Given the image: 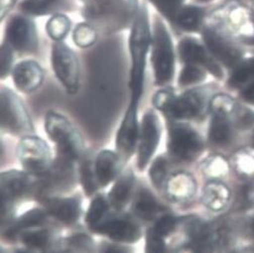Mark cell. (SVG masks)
<instances>
[{
    "label": "cell",
    "instance_id": "obj_1",
    "mask_svg": "<svg viewBox=\"0 0 254 253\" xmlns=\"http://www.w3.org/2000/svg\"><path fill=\"white\" fill-rule=\"evenodd\" d=\"M152 27L146 5L139 10L131 24L128 38V50L130 56L129 90L130 97L141 99L144 91L145 70L147 56L151 46Z\"/></svg>",
    "mask_w": 254,
    "mask_h": 253
},
{
    "label": "cell",
    "instance_id": "obj_2",
    "mask_svg": "<svg viewBox=\"0 0 254 253\" xmlns=\"http://www.w3.org/2000/svg\"><path fill=\"white\" fill-rule=\"evenodd\" d=\"M85 3L87 20L110 33L131 25L139 10L137 0H89Z\"/></svg>",
    "mask_w": 254,
    "mask_h": 253
},
{
    "label": "cell",
    "instance_id": "obj_3",
    "mask_svg": "<svg viewBox=\"0 0 254 253\" xmlns=\"http://www.w3.org/2000/svg\"><path fill=\"white\" fill-rule=\"evenodd\" d=\"M150 63L155 85L166 87L173 82L176 72V51L170 30L160 16L153 20Z\"/></svg>",
    "mask_w": 254,
    "mask_h": 253
},
{
    "label": "cell",
    "instance_id": "obj_4",
    "mask_svg": "<svg viewBox=\"0 0 254 253\" xmlns=\"http://www.w3.org/2000/svg\"><path fill=\"white\" fill-rule=\"evenodd\" d=\"M45 129L57 144L59 157L70 162L80 159L84 151V141L70 120L56 111H49L45 118Z\"/></svg>",
    "mask_w": 254,
    "mask_h": 253
},
{
    "label": "cell",
    "instance_id": "obj_5",
    "mask_svg": "<svg viewBox=\"0 0 254 253\" xmlns=\"http://www.w3.org/2000/svg\"><path fill=\"white\" fill-rule=\"evenodd\" d=\"M200 134L190 125L181 121L172 122L168 128V150L174 159L190 163L197 160L203 151Z\"/></svg>",
    "mask_w": 254,
    "mask_h": 253
},
{
    "label": "cell",
    "instance_id": "obj_6",
    "mask_svg": "<svg viewBox=\"0 0 254 253\" xmlns=\"http://www.w3.org/2000/svg\"><path fill=\"white\" fill-rule=\"evenodd\" d=\"M55 76L69 94H76L80 88V63L76 53L65 43L54 42L51 55Z\"/></svg>",
    "mask_w": 254,
    "mask_h": 253
},
{
    "label": "cell",
    "instance_id": "obj_7",
    "mask_svg": "<svg viewBox=\"0 0 254 253\" xmlns=\"http://www.w3.org/2000/svg\"><path fill=\"white\" fill-rule=\"evenodd\" d=\"M1 126L14 135H28L34 131V125L24 103L9 88L1 89Z\"/></svg>",
    "mask_w": 254,
    "mask_h": 253
},
{
    "label": "cell",
    "instance_id": "obj_8",
    "mask_svg": "<svg viewBox=\"0 0 254 253\" xmlns=\"http://www.w3.org/2000/svg\"><path fill=\"white\" fill-rule=\"evenodd\" d=\"M4 42L19 55L36 54L40 45L36 23L25 14L12 16L5 26Z\"/></svg>",
    "mask_w": 254,
    "mask_h": 253
},
{
    "label": "cell",
    "instance_id": "obj_9",
    "mask_svg": "<svg viewBox=\"0 0 254 253\" xmlns=\"http://www.w3.org/2000/svg\"><path fill=\"white\" fill-rule=\"evenodd\" d=\"M16 151L22 168L29 174H45L51 167V148L41 137L24 135L18 142Z\"/></svg>",
    "mask_w": 254,
    "mask_h": 253
},
{
    "label": "cell",
    "instance_id": "obj_10",
    "mask_svg": "<svg viewBox=\"0 0 254 253\" xmlns=\"http://www.w3.org/2000/svg\"><path fill=\"white\" fill-rule=\"evenodd\" d=\"M206 107L204 88L190 89L182 94H173L164 114L178 121L190 120L200 117Z\"/></svg>",
    "mask_w": 254,
    "mask_h": 253
},
{
    "label": "cell",
    "instance_id": "obj_11",
    "mask_svg": "<svg viewBox=\"0 0 254 253\" xmlns=\"http://www.w3.org/2000/svg\"><path fill=\"white\" fill-rule=\"evenodd\" d=\"M161 123L157 115L148 110L142 117L137 142L136 167L143 171L150 163L161 141Z\"/></svg>",
    "mask_w": 254,
    "mask_h": 253
},
{
    "label": "cell",
    "instance_id": "obj_12",
    "mask_svg": "<svg viewBox=\"0 0 254 253\" xmlns=\"http://www.w3.org/2000/svg\"><path fill=\"white\" fill-rule=\"evenodd\" d=\"M178 55L184 65L201 67L217 78H222L223 76L221 67L208 48L195 38L184 37L179 42Z\"/></svg>",
    "mask_w": 254,
    "mask_h": 253
},
{
    "label": "cell",
    "instance_id": "obj_13",
    "mask_svg": "<svg viewBox=\"0 0 254 253\" xmlns=\"http://www.w3.org/2000/svg\"><path fill=\"white\" fill-rule=\"evenodd\" d=\"M206 47L213 57L227 67L236 66L242 56L239 48L218 26H207L203 30Z\"/></svg>",
    "mask_w": 254,
    "mask_h": 253
},
{
    "label": "cell",
    "instance_id": "obj_14",
    "mask_svg": "<svg viewBox=\"0 0 254 253\" xmlns=\"http://www.w3.org/2000/svg\"><path fill=\"white\" fill-rule=\"evenodd\" d=\"M93 231L105 235L111 240L123 243H135L141 237L139 226L126 218L106 219L100 225L95 227Z\"/></svg>",
    "mask_w": 254,
    "mask_h": 253
},
{
    "label": "cell",
    "instance_id": "obj_15",
    "mask_svg": "<svg viewBox=\"0 0 254 253\" xmlns=\"http://www.w3.org/2000/svg\"><path fill=\"white\" fill-rule=\"evenodd\" d=\"M14 86L22 93L38 90L45 80L42 66L34 60H23L13 67L11 72Z\"/></svg>",
    "mask_w": 254,
    "mask_h": 253
},
{
    "label": "cell",
    "instance_id": "obj_16",
    "mask_svg": "<svg viewBox=\"0 0 254 253\" xmlns=\"http://www.w3.org/2000/svg\"><path fill=\"white\" fill-rule=\"evenodd\" d=\"M33 185L26 173L8 171L1 175V206L12 207V203L25 195Z\"/></svg>",
    "mask_w": 254,
    "mask_h": 253
},
{
    "label": "cell",
    "instance_id": "obj_17",
    "mask_svg": "<svg viewBox=\"0 0 254 253\" xmlns=\"http://www.w3.org/2000/svg\"><path fill=\"white\" fill-rule=\"evenodd\" d=\"M166 194L175 203H185L192 199L197 191V183L194 177L186 172L172 175L166 183Z\"/></svg>",
    "mask_w": 254,
    "mask_h": 253
},
{
    "label": "cell",
    "instance_id": "obj_18",
    "mask_svg": "<svg viewBox=\"0 0 254 253\" xmlns=\"http://www.w3.org/2000/svg\"><path fill=\"white\" fill-rule=\"evenodd\" d=\"M122 161L118 152L106 149L98 153L94 162V170L99 187H106L118 178Z\"/></svg>",
    "mask_w": 254,
    "mask_h": 253
},
{
    "label": "cell",
    "instance_id": "obj_19",
    "mask_svg": "<svg viewBox=\"0 0 254 253\" xmlns=\"http://www.w3.org/2000/svg\"><path fill=\"white\" fill-rule=\"evenodd\" d=\"M72 163L59 157L58 161L44 174V188L49 191L70 188L75 180Z\"/></svg>",
    "mask_w": 254,
    "mask_h": 253
},
{
    "label": "cell",
    "instance_id": "obj_20",
    "mask_svg": "<svg viewBox=\"0 0 254 253\" xmlns=\"http://www.w3.org/2000/svg\"><path fill=\"white\" fill-rule=\"evenodd\" d=\"M48 213L65 225H73L79 220L82 212L81 202L77 198L52 199L48 203Z\"/></svg>",
    "mask_w": 254,
    "mask_h": 253
},
{
    "label": "cell",
    "instance_id": "obj_21",
    "mask_svg": "<svg viewBox=\"0 0 254 253\" xmlns=\"http://www.w3.org/2000/svg\"><path fill=\"white\" fill-rule=\"evenodd\" d=\"M135 179L132 172L129 171L122 175L115 182L114 186L111 188L109 192L108 201L110 207H112L116 211L123 210L131 199Z\"/></svg>",
    "mask_w": 254,
    "mask_h": 253
},
{
    "label": "cell",
    "instance_id": "obj_22",
    "mask_svg": "<svg viewBox=\"0 0 254 253\" xmlns=\"http://www.w3.org/2000/svg\"><path fill=\"white\" fill-rule=\"evenodd\" d=\"M227 20L232 30L243 42L254 45V21L245 7H233L227 14Z\"/></svg>",
    "mask_w": 254,
    "mask_h": 253
},
{
    "label": "cell",
    "instance_id": "obj_23",
    "mask_svg": "<svg viewBox=\"0 0 254 253\" xmlns=\"http://www.w3.org/2000/svg\"><path fill=\"white\" fill-rule=\"evenodd\" d=\"M230 198L229 188L219 181L209 182L203 190L202 202L209 210L214 212L223 210L228 205Z\"/></svg>",
    "mask_w": 254,
    "mask_h": 253
},
{
    "label": "cell",
    "instance_id": "obj_24",
    "mask_svg": "<svg viewBox=\"0 0 254 253\" xmlns=\"http://www.w3.org/2000/svg\"><path fill=\"white\" fill-rule=\"evenodd\" d=\"M132 209L137 217L145 221H151L158 218L166 210L147 189L139 190L135 196Z\"/></svg>",
    "mask_w": 254,
    "mask_h": 253
},
{
    "label": "cell",
    "instance_id": "obj_25",
    "mask_svg": "<svg viewBox=\"0 0 254 253\" xmlns=\"http://www.w3.org/2000/svg\"><path fill=\"white\" fill-rule=\"evenodd\" d=\"M205 11L196 5H184L176 14L172 23L187 33H196L203 25Z\"/></svg>",
    "mask_w": 254,
    "mask_h": 253
},
{
    "label": "cell",
    "instance_id": "obj_26",
    "mask_svg": "<svg viewBox=\"0 0 254 253\" xmlns=\"http://www.w3.org/2000/svg\"><path fill=\"white\" fill-rule=\"evenodd\" d=\"M47 219V213L41 209H33L25 212L17 220H14L6 230V238L12 239L27 229L42 226Z\"/></svg>",
    "mask_w": 254,
    "mask_h": 253
},
{
    "label": "cell",
    "instance_id": "obj_27",
    "mask_svg": "<svg viewBox=\"0 0 254 253\" xmlns=\"http://www.w3.org/2000/svg\"><path fill=\"white\" fill-rule=\"evenodd\" d=\"M64 0H21L19 9L22 14L27 16H44L53 12L57 13V9L61 7Z\"/></svg>",
    "mask_w": 254,
    "mask_h": 253
},
{
    "label": "cell",
    "instance_id": "obj_28",
    "mask_svg": "<svg viewBox=\"0 0 254 253\" xmlns=\"http://www.w3.org/2000/svg\"><path fill=\"white\" fill-rule=\"evenodd\" d=\"M209 137L211 142L218 146H224L230 142L232 131L227 117L213 115L209 128Z\"/></svg>",
    "mask_w": 254,
    "mask_h": 253
},
{
    "label": "cell",
    "instance_id": "obj_29",
    "mask_svg": "<svg viewBox=\"0 0 254 253\" xmlns=\"http://www.w3.org/2000/svg\"><path fill=\"white\" fill-rule=\"evenodd\" d=\"M18 237L27 248L40 250L48 247L52 243L53 233L51 230L39 226L21 232Z\"/></svg>",
    "mask_w": 254,
    "mask_h": 253
},
{
    "label": "cell",
    "instance_id": "obj_30",
    "mask_svg": "<svg viewBox=\"0 0 254 253\" xmlns=\"http://www.w3.org/2000/svg\"><path fill=\"white\" fill-rule=\"evenodd\" d=\"M72 28L71 19L64 13H54L46 23V31L54 42H62L67 38Z\"/></svg>",
    "mask_w": 254,
    "mask_h": 253
},
{
    "label": "cell",
    "instance_id": "obj_31",
    "mask_svg": "<svg viewBox=\"0 0 254 253\" xmlns=\"http://www.w3.org/2000/svg\"><path fill=\"white\" fill-rule=\"evenodd\" d=\"M110 204L103 196L98 195L93 199L86 214L85 222L93 230L106 220Z\"/></svg>",
    "mask_w": 254,
    "mask_h": 253
},
{
    "label": "cell",
    "instance_id": "obj_32",
    "mask_svg": "<svg viewBox=\"0 0 254 253\" xmlns=\"http://www.w3.org/2000/svg\"><path fill=\"white\" fill-rule=\"evenodd\" d=\"M97 28L89 21L78 23L73 30V41L78 48L88 49L97 42Z\"/></svg>",
    "mask_w": 254,
    "mask_h": 253
},
{
    "label": "cell",
    "instance_id": "obj_33",
    "mask_svg": "<svg viewBox=\"0 0 254 253\" xmlns=\"http://www.w3.org/2000/svg\"><path fill=\"white\" fill-rule=\"evenodd\" d=\"M239 106L236 102L227 95L219 94L210 100L209 109L213 115H222L229 118V116L236 113Z\"/></svg>",
    "mask_w": 254,
    "mask_h": 253
},
{
    "label": "cell",
    "instance_id": "obj_34",
    "mask_svg": "<svg viewBox=\"0 0 254 253\" xmlns=\"http://www.w3.org/2000/svg\"><path fill=\"white\" fill-rule=\"evenodd\" d=\"M80 180L81 184L83 186L84 191L87 196L93 195L95 192L97 191L99 185L96 179V175H95L94 170V164L91 163L89 160L83 161L80 167Z\"/></svg>",
    "mask_w": 254,
    "mask_h": 253
},
{
    "label": "cell",
    "instance_id": "obj_35",
    "mask_svg": "<svg viewBox=\"0 0 254 253\" xmlns=\"http://www.w3.org/2000/svg\"><path fill=\"white\" fill-rule=\"evenodd\" d=\"M205 78L206 74L201 67L194 65H184L178 78V84L181 88H187L203 82Z\"/></svg>",
    "mask_w": 254,
    "mask_h": 253
},
{
    "label": "cell",
    "instance_id": "obj_36",
    "mask_svg": "<svg viewBox=\"0 0 254 253\" xmlns=\"http://www.w3.org/2000/svg\"><path fill=\"white\" fill-rule=\"evenodd\" d=\"M149 178L151 183L156 188H161L166 185L169 175V163L163 156L155 159L149 169Z\"/></svg>",
    "mask_w": 254,
    "mask_h": 253
},
{
    "label": "cell",
    "instance_id": "obj_37",
    "mask_svg": "<svg viewBox=\"0 0 254 253\" xmlns=\"http://www.w3.org/2000/svg\"><path fill=\"white\" fill-rule=\"evenodd\" d=\"M254 78V59L248 60L236 67L229 79V85L232 87L241 86Z\"/></svg>",
    "mask_w": 254,
    "mask_h": 253
},
{
    "label": "cell",
    "instance_id": "obj_38",
    "mask_svg": "<svg viewBox=\"0 0 254 253\" xmlns=\"http://www.w3.org/2000/svg\"><path fill=\"white\" fill-rule=\"evenodd\" d=\"M151 4L170 22L173 21L178 11L185 5V0H149Z\"/></svg>",
    "mask_w": 254,
    "mask_h": 253
},
{
    "label": "cell",
    "instance_id": "obj_39",
    "mask_svg": "<svg viewBox=\"0 0 254 253\" xmlns=\"http://www.w3.org/2000/svg\"><path fill=\"white\" fill-rule=\"evenodd\" d=\"M177 225H178V220L173 215L163 214L157 218L151 229L155 233H157L158 235H161L166 239L176 230Z\"/></svg>",
    "mask_w": 254,
    "mask_h": 253
},
{
    "label": "cell",
    "instance_id": "obj_40",
    "mask_svg": "<svg viewBox=\"0 0 254 253\" xmlns=\"http://www.w3.org/2000/svg\"><path fill=\"white\" fill-rule=\"evenodd\" d=\"M203 172L208 177L218 178L226 174L227 164L223 159H221L219 156L211 157V159L204 163Z\"/></svg>",
    "mask_w": 254,
    "mask_h": 253
},
{
    "label": "cell",
    "instance_id": "obj_41",
    "mask_svg": "<svg viewBox=\"0 0 254 253\" xmlns=\"http://www.w3.org/2000/svg\"><path fill=\"white\" fill-rule=\"evenodd\" d=\"M166 250L165 238L150 228L145 236V253H166Z\"/></svg>",
    "mask_w": 254,
    "mask_h": 253
},
{
    "label": "cell",
    "instance_id": "obj_42",
    "mask_svg": "<svg viewBox=\"0 0 254 253\" xmlns=\"http://www.w3.org/2000/svg\"><path fill=\"white\" fill-rule=\"evenodd\" d=\"M14 51L9 45L3 42L1 47V77L4 79L12 72L13 69V60H14Z\"/></svg>",
    "mask_w": 254,
    "mask_h": 253
},
{
    "label": "cell",
    "instance_id": "obj_43",
    "mask_svg": "<svg viewBox=\"0 0 254 253\" xmlns=\"http://www.w3.org/2000/svg\"><path fill=\"white\" fill-rule=\"evenodd\" d=\"M235 115L238 126L241 128H248L254 124V112L246 108L238 107Z\"/></svg>",
    "mask_w": 254,
    "mask_h": 253
},
{
    "label": "cell",
    "instance_id": "obj_44",
    "mask_svg": "<svg viewBox=\"0 0 254 253\" xmlns=\"http://www.w3.org/2000/svg\"><path fill=\"white\" fill-rule=\"evenodd\" d=\"M100 253H130L129 249L127 247L118 245V244H104L101 247Z\"/></svg>",
    "mask_w": 254,
    "mask_h": 253
},
{
    "label": "cell",
    "instance_id": "obj_45",
    "mask_svg": "<svg viewBox=\"0 0 254 253\" xmlns=\"http://www.w3.org/2000/svg\"><path fill=\"white\" fill-rule=\"evenodd\" d=\"M17 0H1V18L2 19L13 8Z\"/></svg>",
    "mask_w": 254,
    "mask_h": 253
},
{
    "label": "cell",
    "instance_id": "obj_46",
    "mask_svg": "<svg viewBox=\"0 0 254 253\" xmlns=\"http://www.w3.org/2000/svg\"><path fill=\"white\" fill-rule=\"evenodd\" d=\"M243 99L247 102L254 103V82L251 83L249 86H247L243 92H242Z\"/></svg>",
    "mask_w": 254,
    "mask_h": 253
},
{
    "label": "cell",
    "instance_id": "obj_47",
    "mask_svg": "<svg viewBox=\"0 0 254 253\" xmlns=\"http://www.w3.org/2000/svg\"><path fill=\"white\" fill-rule=\"evenodd\" d=\"M250 231H251L252 235L254 236V220L251 221V223H250Z\"/></svg>",
    "mask_w": 254,
    "mask_h": 253
},
{
    "label": "cell",
    "instance_id": "obj_48",
    "mask_svg": "<svg viewBox=\"0 0 254 253\" xmlns=\"http://www.w3.org/2000/svg\"><path fill=\"white\" fill-rule=\"evenodd\" d=\"M54 253H71V252L68 251V250H58V251H56Z\"/></svg>",
    "mask_w": 254,
    "mask_h": 253
},
{
    "label": "cell",
    "instance_id": "obj_49",
    "mask_svg": "<svg viewBox=\"0 0 254 253\" xmlns=\"http://www.w3.org/2000/svg\"><path fill=\"white\" fill-rule=\"evenodd\" d=\"M2 253H4L2 251ZM9 253H28V252H25V251H22V250H16V251H13V252H9Z\"/></svg>",
    "mask_w": 254,
    "mask_h": 253
},
{
    "label": "cell",
    "instance_id": "obj_50",
    "mask_svg": "<svg viewBox=\"0 0 254 253\" xmlns=\"http://www.w3.org/2000/svg\"><path fill=\"white\" fill-rule=\"evenodd\" d=\"M199 2H207V1H211V0H198Z\"/></svg>",
    "mask_w": 254,
    "mask_h": 253
},
{
    "label": "cell",
    "instance_id": "obj_51",
    "mask_svg": "<svg viewBox=\"0 0 254 253\" xmlns=\"http://www.w3.org/2000/svg\"><path fill=\"white\" fill-rule=\"evenodd\" d=\"M87 1H89V0H85V2H87Z\"/></svg>",
    "mask_w": 254,
    "mask_h": 253
},
{
    "label": "cell",
    "instance_id": "obj_52",
    "mask_svg": "<svg viewBox=\"0 0 254 253\" xmlns=\"http://www.w3.org/2000/svg\"><path fill=\"white\" fill-rule=\"evenodd\" d=\"M234 253H238V252H234Z\"/></svg>",
    "mask_w": 254,
    "mask_h": 253
}]
</instances>
